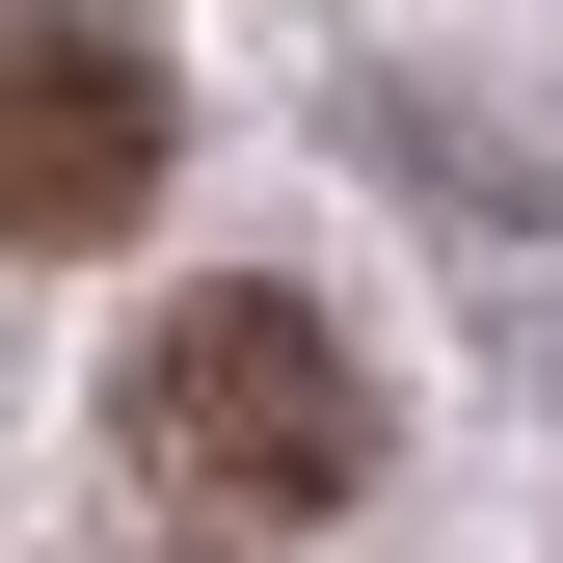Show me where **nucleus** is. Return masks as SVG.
Listing matches in <instances>:
<instances>
[{
	"label": "nucleus",
	"mask_w": 563,
	"mask_h": 563,
	"mask_svg": "<svg viewBox=\"0 0 563 563\" xmlns=\"http://www.w3.org/2000/svg\"><path fill=\"white\" fill-rule=\"evenodd\" d=\"M162 162H188V108H162V54L108 27V0H0V242H134L162 216Z\"/></svg>",
	"instance_id": "f03ea898"
},
{
	"label": "nucleus",
	"mask_w": 563,
	"mask_h": 563,
	"mask_svg": "<svg viewBox=\"0 0 563 563\" xmlns=\"http://www.w3.org/2000/svg\"><path fill=\"white\" fill-rule=\"evenodd\" d=\"M134 483H162L188 537H322L349 483H376V376H349V322L268 296V268L162 296V322H134Z\"/></svg>",
	"instance_id": "f257e3e1"
}]
</instances>
